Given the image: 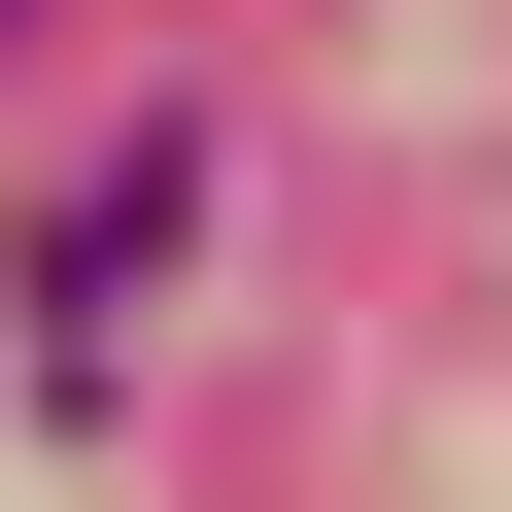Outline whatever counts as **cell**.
<instances>
[{
  "label": "cell",
  "mask_w": 512,
  "mask_h": 512,
  "mask_svg": "<svg viewBox=\"0 0 512 512\" xmlns=\"http://www.w3.org/2000/svg\"><path fill=\"white\" fill-rule=\"evenodd\" d=\"M0 35H35V0H0Z\"/></svg>",
  "instance_id": "7a4b0ae2"
},
{
  "label": "cell",
  "mask_w": 512,
  "mask_h": 512,
  "mask_svg": "<svg viewBox=\"0 0 512 512\" xmlns=\"http://www.w3.org/2000/svg\"><path fill=\"white\" fill-rule=\"evenodd\" d=\"M171 239H205V137H137V171H69V205H35V410H103V342H137Z\"/></svg>",
  "instance_id": "6da1fadb"
}]
</instances>
